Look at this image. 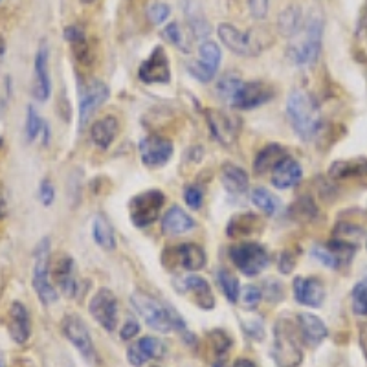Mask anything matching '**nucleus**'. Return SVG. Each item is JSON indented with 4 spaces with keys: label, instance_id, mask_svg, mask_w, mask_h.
I'll return each mask as SVG.
<instances>
[{
    "label": "nucleus",
    "instance_id": "de8ad7c7",
    "mask_svg": "<svg viewBox=\"0 0 367 367\" xmlns=\"http://www.w3.org/2000/svg\"><path fill=\"white\" fill-rule=\"evenodd\" d=\"M184 200L191 210H200L202 204H204V193L198 186H188L184 189Z\"/></svg>",
    "mask_w": 367,
    "mask_h": 367
},
{
    "label": "nucleus",
    "instance_id": "473e14b6",
    "mask_svg": "<svg viewBox=\"0 0 367 367\" xmlns=\"http://www.w3.org/2000/svg\"><path fill=\"white\" fill-rule=\"evenodd\" d=\"M284 149L277 143H272V145H266L263 151H259V155L255 156V160H253V169L255 173L263 174L266 173L268 169H274L275 164L279 160L284 158Z\"/></svg>",
    "mask_w": 367,
    "mask_h": 367
},
{
    "label": "nucleus",
    "instance_id": "bf43d9fd",
    "mask_svg": "<svg viewBox=\"0 0 367 367\" xmlns=\"http://www.w3.org/2000/svg\"><path fill=\"white\" fill-rule=\"evenodd\" d=\"M83 4H92V2H94V0H81Z\"/></svg>",
    "mask_w": 367,
    "mask_h": 367
},
{
    "label": "nucleus",
    "instance_id": "c9c22d12",
    "mask_svg": "<svg viewBox=\"0 0 367 367\" xmlns=\"http://www.w3.org/2000/svg\"><path fill=\"white\" fill-rule=\"evenodd\" d=\"M219 284L222 289V294L226 296L229 303H237L239 296H241V284L234 274H229L226 270H219Z\"/></svg>",
    "mask_w": 367,
    "mask_h": 367
},
{
    "label": "nucleus",
    "instance_id": "6e6d98bb",
    "mask_svg": "<svg viewBox=\"0 0 367 367\" xmlns=\"http://www.w3.org/2000/svg\"><path fill=\"white\" fill-rule=\"evenodd\" d=\"M6 213H8V206H6L4 197H2V195H0V219H4Z\"/></svg>",
    "mask_w": 367,
    "mask_h": 367
},
{
    "label": "nucleus",
    "instance_id": "4d7b16f0",
    "mask_svg": "<svg viewBox=\"0 0 367 367\" xmlns=\"http://www.w3.org/2000/svg\"><path fill=\"white\" fill-rule=\"evenodd\" d=\"M4 52H6V44H4V39L0 35V59L4 57Z\"/></svg>",
    "mask_w": 367,
    "mask_h": 367
},
{
    "label": "nucleus",
    "instance_id": "c756f323",
    "mask_svg": "<svg viewBox=\"0 0 367 367\" xmlns=\"http://www.w3.org/2000/svg\"><path fill=\"white\" fill-rule=\"evenodd\" d=\"M329 174L335 180L358 179L367 174V158H351V160H338L329 167Z\"/></svg>",
    "mask_w": 367,
    "mask_h": 367
},
{
    "label": "nucleus",
    "instance_id": "b1692460",
    "mask_svg": "<svg viewBox=\"0 0 367 367\" xmlns=\"http://www.w3.org/2000/svg\"><path fill=\"white\" fill-rule=\"evenodd\" d=\"M303 176V169L298 160H294L290 156H284L283 160L275 164L272 169V186L275 189H290L296 184H299Z\"/></svg>",
    "mask_w": 367,
    "mask_h": 367
},
{
    "label": "nucleus",
    "instance_id": "79ce46f5",
    "mask_svg": "<svg viewBox=\"0 0 367 367\" xmlns=\"http://www.w3.org/2000/svg\"><path fill=\"white\" fill-rule=\"evenodd\" d=\"M292 213L294 217H298L299 220H311L318 215V207L311 198L303 197L292 206Z\"/></svg>",
    "mask_w": 367,
    "mask_h": 367
},
{
    "label": "nucleus",
    "instance_id": "dca6fc26",
    "mask_svg": "<svg viewBox=\"0 0 367 367\" xmlns=\"http://www.w3.org/2000/svg\"><path fill=\"white\" fill-rule=\"evenodd\" d=\"M165 354V345L156 336H143L127 349V360L133 367L145 366L149 360H160Z\"/></svg>",
    "mask_w": 367,
    "mask_h": 367
},
{
    "label": "nucleus",
    "instance_id": "2eb2a0df",
    "mask_svg": "<svg viewBox=\"0 0 367 367\" xmlns=\"http://www.w3.org/2000/svg\"><path fill=\"white\" fill-rule=\"evenodd\" d=\"M217 33H219L220 42H222L229 52H234L235 55L250 57V55L259 54V46H257L255 41L250 37V33L241 32L234 24H220Z\"/></svg>",
    "mask_w": 367,
    "mask_h": 367
},
{
    "label": "nucleus",
    "instance_id": "e433bc0d",
    "mask_svg": "<svg viewBox=\"0 0 367 367\" xmlns=\"http://www.w3.org/2000/svg\"><path fill=\"white\" fill-rule=\"evenodd\" d=\"M241 83H243V79H239L237 76H234V73L224 76V78L217 83V94H219L220 100L229 103V100H231V96H234L235 90H237V87L241 85Z\"/></svg>",
    "mask_w": 367,
    "mask_h": 367
},
{
    "label": "nucleus",
    "instance_id": "412c9836",
    "mask_svg": "<svg viewBox=\"0 0 367 367\" xmlns=\"http://www.w3.org/2000/svg\"><path fill=\"white\" fill-rule=\"evenodd\" d=\"M180 283H182L180 292L191 296L195 305H198L204 311H210V308L215 307V296L211 292L210 283L204 277H200V275H186V277L180 279Z\"/></svg>",
    "mask_w": 367,
    "mask_h": 367
},
{
    "label": "nucleus",
    "instance_id": "f8f14e48",
    "mask_svg": "<svg viewBox=\"0 0 367 367\" xmlns=\"http://www.w3.org/2000/svg\"><path fill=\"white\" fill-rule=\"evenodd\" d=\"M222 61V52L213 41H204L200 46V59L188 64V72L200 83H210L215 78L217 70Z\"/></svg>",
    "mask_w": 367,
    "mask_h": 367
},
{
    "label": "nucleus",
    "instance_id": "5fc2aeb1",
    "mask_svg": "<svg viewBox=\"0 0 367 367\" xmlns=\"http://www.w3.org/2000/svg\"><path fill=\"white\" fill-rule=\"evenodd\" d=\"M231 367H257V363L250 358H237Z\"/></svg>",
    "mask_w": 367,
    "mask_h": 367
},
{
    "label": "nucleus",
    "instance_id": "0eeeda50",
    "mask_svg": "<svg viewBox=\"0 0 367 367\" xmlns=\"http://www.w3.org/2000/svg\"><path fill=\"white\" fill-rule=\"evenodd\" d=\"M165 195L158 189H149L131 200L128 211H131V220L136 228H147L151 226L158 215H160L162 207H164Z\"/></svg>",
    "mask_w": 367,
    "mask_h": 367
},
{
    "label": "nucleus",
    "instance_id": "bb28decb",
    "mask_svg": "<svg viewBox=\"0 0 367 367\" xmlns=\"http://www.w3.org/2000/svg\"><path fill=\"white\" fill-rule=\"evenodd\" d=\"M119 133V121L114 116H105V118L97 119L96 124L90 127V138L94 145L100 149H109L112 142L116 140Z\"/></svg>",
    "mask_w": 367,
    "mask_h": 367
},
{
    "label": "nucleus",
    "instance_id": "72a5a7b5",
    "mask_svg": "<svg viewBox=\"0 0 367 367\" xmlns=\"http://www.w3.org/2000/svg\"><path fill=\"white\" fill-rule=\"evenodd\" d=\"M259 226V219L253 213H241V215L231 217V220L226 226V234L229 237H244V235L255 231V228Z\"/></svg>",
    "mask_w": 367,
    "mask_h": 367
},
{
    "label": "nucleus",
    "instance_id": "a878e982",
    "mask_svg": "<svg viewBox=\"0 0 367 367\" xmlns=\"http://www.w3.org/2000/svg\"><path fill=\"white\" fill-rule=\"evenodd\" d=\"M52 83L48 72V48L41 44L35 55V97L39 101H46L50 97Z\"/></svg>",
    "mask_w": 367,
    "mask_h": 367
},
{
    "label": "nucleus",
    "instance_id": "8fccbe9b",
    "mask_svg": "<svg viewBox=\"0 0 367 367\" xmlns=\"http://www.w3.org/2000/svg\"><path fill=\"white\" fill-rule=\"evenodd\" d=\"M268 4L270 0H248V8H250V13L253 18H265L268 13Z\"/></svg>",
    "mask_w": 367,
    "mask_h": 367
},
{
    "label": "nucleus",
    "instance_id": "49530a36",
    "mask_svg": "<svg viewBox=\"0 0 367 367\" xmlns=\"http://www.w3.org/2000/svg\"><path fill=\"white\" fill-rule=\"evenodd\" d=\"M360 235H362V229L353 224H338L335 229V239H339V241H345V243L351 244H356Z\"/></svg>",
    "mask_w": 367,
    "mask_h": 367
},
{
    "label": "nucleus",
    "instance_id": "a18cd8bd",
    "mask_svg": "<svg viewBox=\"0 0 367 367\" xmlns=\"http://www.w3.org/2000/svg\"><path fill=\"white\" fill-rule=\"evenodd\" d=\"M239 298L243 299V305L246 308H255L263 298V290L255 284H244Z\"/></svg>",
    "mask_w": 367,
    "mask_h": 367
},
{
    "label": "nucleus",
    "instance_id": "13d9d810",
    "mask_svg": "<svg viewBox=\"0 0 367 367\" xmlns=\"http://www.w3.org/2000/svg\"><path fill=\"white\" fill-rule=\"evenodd\" d=\"M213 367H224V358H219V360L213 363Z\"/></svg>",
    "mask_w": 367,
    "mask_h": 367
},
{
    "label": "nucleus",
    "instance_id": "2f4dec72",
    "mask_svg": "<svg viewBox=\"0 0 367 367\" xmlns=\"http://www.w3.org/2000/svg\"><path fill=\"white\" fill-rule=\"evenodd\" d=\"M186 15H188V23L189 28H191L193 35L197 37V39H206L211 33V28L210 24H207L204 13H202L200 6H198L195 0H188V2H186Z\"/></svg>",
    "mask_w": 367,
    "mask_h": 367
},
{
    "label": "nucleus",
    "instance_id": "ea45409f",
    "mask_svg": "<svg viewBox=\"0 0 367 367\" xmlns=\"http://www.w3.org/2000/svg\"><path fill=\"white\" fill-rule=\"evenodd\" d=\"M210 339H211V349H213V353L217 354V358H224V354L228 353L229 347H231V338L226 335L224 330L215 329L210 335Z\"/></svg>",
    "mask_w": 367,
    "mask_h": 367
},
{
    "label": "nucleus",
    "instance_id": "c03bdc74",
    "mask_svg": "<svg viewBox=\"0 0 367 367\" xmlns=\"http://www.w3.org/2000/svg\"><path fill=\"white\" fill-rule=\"evenodd\" d=\"M171 13V8L164 2H151L147 8V18L151 24H162L167 20Z\"/></svg>",
    "mask_w": 367,
    "mask_h": 367
},
{
    "label": "nucleus",
    "instance_id": "603ef678",
    "mask_svg": "<svg viewBox=\"0 0 367 367\" xmlns=\"http://www.w3.org/2000/svg\"><path fill=\"white\" fill-rule=\"evenodd\" d=\"M244 330H246V335L253 339H259V342H261V339L265 338V329H263L261 321H248V323H244Z\"/></svg>",
    "mask_w": 367,
    "mask_h": 367
},
{
    "label": "nucleus",
    "instance_id": "6e6552de",
    "mask_svg": "<svg viewBox=\"0 0 367 367\" xmlns=\"http://www.w3.org/2000/svg\"><path fill=\"white\" fill-rule=\"evenodd\" d=\"M61 330H63L64 338L78 349L88 363H94V366L100 363V356H97L96 349H94V342H92V336L88 332V327L85 325V321L81 318L76 316V314H66L61 321Z\"/></svg>",
    "mask_w": 367,
    "mask_h": 367
},
{
    "label": "nucleus",
    "instance_id": "3c124183",
    "mask_svg": "<svg viewBox=\"0 0 367 367\" xmlns=\"http://www.w3.org/2000/svg\"><path fill=\"white\" fill-rule=\"evenodd\" d=\"M140 335V323H138L136 320H127L124 323V327H121V332H119V336H121V339L124 342H128V339L136 338V336Z\"/></svg>",
    "mask_w": 367,
    "mask_h": 367
},
{
    "label": "nucleus",
    "instance_id": "58836bf2",
    "mask_svg": "<svg viewBox=\"0 0 367 367\" xmlns=\"http://www.w3.org/2000/svg\"><path fill=\"white\" fill-rule=\"evenodd\" d=\"M311 255L314 257L316 261H320L321 265H325L327 268H339L342 263H344L329 246H314L311 250Z\"/></svg>",
    "mask_w": 367,
    "mask_h": 367
},
{
    "label": "nucleus",
    "instance_id": "864d4df0",
    "mask_svg": "<svg viewBox=\"0 0 367 367\" xmlns=\"http://www.w3.org/2000/svg\"><path fill=\"white\" fill-rule=\"evenodd\" d=\"M294 266H296V257H292L290 252H283L279 257V270L283 274H290L294 270Z\"/></svg>",
    "mask_w": 367,
    "mask_h": 367
},
{
    "label": "nucleus",
    "instance_id": "680f3d73",
    "mask_svg": "<svg viewBox=\"0 0 367 367\" xmlns=\"http://www.w3.org/2000/svg\"><path fill=\"white\" fill-rule=\"evenodd\" d=\"M366 246H367V239H366Z\"/></svg>",
    "mask_w": 367,
    "mask_h": 367
},
{
    "label": "nucleus",
    "instance_id": "09e8293b",
    "mask_svg": "<svg viewBox=\"0 0 367 367\" xmlns=\"http://www.w3.org/2000/svg\"><path fill=\"white\" fill-rule=\"evenodd\" d=\"M55 198L54 186H52L50 180H42L41 186H39V200L42 202V206H52Z\"/></svg>",
    "mask_w": 367,
    "mask_h": 367
},
{
    "label": "nucleus",
    "instance_id": "7c9ffc66",
    "mask_svg": "<svg viewBox=\"0 0 367 367\" xmlns=\"http://www.w3.org/2000/svg\"><path fill=\"white\" fill-rule=\"evenodd\" d=\"M301 26L303 13L301 8H298V6L284 8L279 13V17H277V30H279L281 35L287 37V39H292V37L298 35V33L301 32Z\"/></svg>",
    "mask_w": 367,
    "mask_h": 367
},
{
    "label": "nucleus",
    "instance_id": "37998d69",
    "mask_svg": "<svg viewBox=\"0 0 367 367\" xmlns=\"http://www.w3.org/2000/svg\"><path fill=\"white\" fill-rule=\"evenodd\" d=\"M44 128V121L41 119V116L37 114V110L33 107H28V118H26V136L30 142L37 140L41 131Z\"/></svg>",
    "mask_w": 367,
    "mask_h": 367
},
{
    "label": "nucleus",
    "instance_id": "f704fd0d",
    "mask_svg": "<svg viewBox=\"0 0 367 367\" xmlns=\"http://www.w3.org/2000/svg\"><path fill=\"white\" fill-rule=\"evenodd\" d=\"M252 202L257 210H261L266 215H274L277 207H279V200L277 197H274L268 189L265 188H255L252 191Z\"/></svg>",
    "mask_w": 367,
    "mask_h": 367
},
{
    "label": "nucleus",
    "instance_id": "9b49d317",
    "mask_svg": "<svg viewBox=\"0 0 367 367\" xmlns=\"http://www.w3.org/2000/svg\"><path fill=\"white\" fill-rule=\"evenodd\" d=\"M110 96V90L100 79H92L79 88V125L85 127L92 114L100 109Z\"/></svg>",
    "mask_w": 367,
    "mask_h": 367
},
{
    "label": "nucleus",
    "instance_id": "aec40b11",
    "mask_svg": "<svg viewBox=\"0 0 367 367\" xmlns=\"http://www.w3.org/2000/svg\"><path fill=\"white\" fill-rule=\"evenodd\" d=\"M294 298L299 305H307L311 308L321 307L325 299L323 283L316 277H296L294 279Z\"/></svg>",
    "mask_w": 367,
    "mask_h": 367
},
{
    "label": "nucleus",
    "instance_id": "052dcab7",
    "mask_svg": "<svg viewBox=\"0 0 367 367\" xmlns=\"http://www.w3.org/2000/svg\"><path fill=\"white\" fill-rule=\"evenodd\" d=\"M0 367H6V363H4V360H2V358H0Z\"/></svg>",
    "mask_w": 367,
    "mask_h": 367
},
{
    "label": "nucleus",
    "instance_id": "4c0bfd02",
    "mask_svg": "<svg viewBox=\"0 0 367 367\" xmlns=\"http://www.w3.org/2000/svg\"><path fill=\"white\" fill-rule=\"evenodd\" d=\"M164 37L171 42V44H174L176 48H180L184 54H189V42H188V39L184 37L182 28H180L179 23H171L169 26H165Z\"/></svg>",
    "mask_w": 367,
    "mask_h": 367
},
{
    "label": "nucleus",
    "instance_id": "ddd939ff",
    "mask_svg": "<svg viewBox=\"0 0 367 367\" xmlns=\"http://www.w3.org/2000/svg\"><path fill=\"white\" fill-rule=\"evenodd\" d=\"M138 78L145 85H152V83H165L171 81V68H169V57L164 52L162 46H156L151 55L140 64L138 68Z\"/></svg>",
    "mask_w": 367,
    "mask_h": 367
},
{
    "label": "nucleus",
    "instance_id": "e2e57ef3",
    "mask_svg": "<svg viewBox=\"0 0 367 367\" xmlns=\"http://www.w3.org/2000/svg\"><path fill=\"white\" fill-rule=\"evenodd\" d=\"M155 367H158V366H155Z\"/></svg>",
    "mask_w": 367,
    "mask_h": 367
},
{
    "label": "nucleus",
    "instance_id": "a19ab883",
    "mask_svg": "<svg viewBox=\"0 0 367 367\" xmlns=\"http://www.w3.org/2000/svg\"><path fill=\"white\" fill-rule=\"evenodd\" d=\"M353 311L358 316H367V279L360 281L353 290Z\"/></svg>",
    "mask_w": 367,
    "mask_h": 367
},
{
    "label": "nucleus",
    "instance_id": "9d476101",
    "mask_svg": "<svg viewBox=\"0 0 367 367\" xmlns=\"http://www.w3.org/2000/svg\"><path fill=\"white\" fill-rule=\"evenodd\" d=\"M274 97V90L261 81H243L229 100V107L239 110H252L265 105Z\"/></svg>",
    "mask_w": 367,
    "mask_h": 367
},
{
    "label": "nucleus",
    "instance_id": "1a4fd4ad",
    "mask_svg": "<svg viewBox=\"0 0 367 367\" xmlns=\"http://www.w3.org/2000/svg\"><path fill=\"white\" fill-rule=\"evenodd\" d=\"M88 312L90 316L100 323L107 332H114L118 327V299H116L114 292H110L109 289H100L94 298L90 299L88 305Z\"/></svg>",
    "mask_w": 367,
    "mask_h": 367
},
{
    "label": "nucleus",
    "instance_id": "39448f33",
    "mask_svg": "<svg viewBox=\"0 0 367 367\" xmlns=\"http://www.w3.org/2000/svg\"><path fill=\"white\" fill-rule=\"evenodd\" d=\"M33 259V289L44 305L57 301L59 294L50 281V239L44 237L35 248Z\"/></svg>",
    "mask_w": 367,
    "mask_h": 367
},
{
    "label": "nucleus",
    "instance_id": "c85d7f7f",
    "mask_svg": "<svg viewBox=\"0 0 367 367\" xmlns=\"http://www.w3.org/2000/svg\"><path fill=\"white\" fill-rule=\"evenodd\" d=\"M92 239L105 252H112L116 248L114 228H112L110 220L103 213H97L94 220H92Z\"/></svg>",
    "mask_w": 367,
    "mask_h": 367
},
{
    "label": "nucleus",
    "instance_id": "f3484780",
    "mask_svg": "<svg viewBox=\"0 0 367 367\" xmlns=\"http://www.w3.org/2000/svg\"><path fill=\"white\" fill-rule=\"evenodd\" d=\"M54 277H55V289H59L63 296L66 298H76L79 292V279H78V268L76 263L70 255H63L57 259L54 265Z\"/></svg>",
    "mask_w": 367,
    "mask_h": 367
},
{
    "label": "nucleus",
    "instance_id": "f03ea898",
    "mask_svg": "<svg viewBox=\"0 0 367 367\" xmlns=\"http://www.w3.org/2000/svg\"><path fill=\"white\" fill-rule=\"evenodd\" d=\"M287 116L292 128L303 140H312L321 127V116L316 101L305 90H294L287 101Z\"/></svg>",
    "mask_w": 367,
    "mask_h": 367
},
{
    "label": "nucleus",
    "instance_id": "5701e85b",
    "mask_svg": "<svg viewBox=\"0 0 367 367\" xmlns=\"http://www.w3.org/2000/svg\"><path fill=\"white\" fill-rule=\"evenodd\" d=\"M169 255L174 265L179 268H184V270L195 272L206 266V252L198 244L186 243L174 246L169 250Z\"/></svg>",
    "mask_w": 367,
    "mask_h": 367
},
{
    "label": "nucleus",
    "instance_id": "4be33fe9",
    "mask_svg": "<svg viewBox=\"0 0 367 367\" xmlns=\"http://www.w3.org/2000/svg\"><path fill=\"white\" fill-rule=\"evenodd\" d=\"M298 332L301 336V339L311 347H318V345L327 338L329 335V329L323 323L321 318H318L316 314H311V312H299L298 318Z\"/></svg>",
    "mask_w": 367,
    "mask_h": 367
},
{
    "label": "nucleus",
    "instance_id": "20e7f679",
    "mask_svg": "<svg viewBox=\"0 0 367 367\" xmlns=\"http://www.w3.org/2000/svg\"><path fill=\"white\" fill-rule=\"evenodd\" d=\"M321 37H323V20H321L320 15L312 13L307 28L303 32L301 41L292 42L289 48V55L294 64L308 66V64L316 63L321 50Z\"/></svg>",
    "mask_w": 367,
    "mask_h": 367
},
{
    "label": "nucleus",
    "instance_id": "cd10ccee",
    "mask_svg": "<svg viewBox=\"0 0 367 367\" xmlns=\"http://www.w3.org/2000/svg\"><path fill=\"white\" fill-rule=\"evenodd\" d=\"M220 182L229 193L241 195L250 186V176L243 167H239L231 162H226V164H222V169H220Z\"/></svg>",
    "mask_w": 367,
    "mask_h": 367
},
{
    "label": "nucleus",
    "instance_id": "393cba45",
    "mask_svg": "<svg viewBox=\"0 0 367 367\" xmlns=\"http://www.w3.org/2000/svg\"><path fill=\"white\" fill-rule=\"evenodd\" d=\"M193 228H195V220L180 206H171L162 219V231L169 237L188 234Z\"/></svg>",
    "mask_w": 367,
    "mask_h": 367
},
{
    "label": "nucleus",
    "instance_id": "423d86ee",
    "mask_svg": "<svg viewBox=\"0 0 367 367\" xmlns=\"http://www.w3.org/2000/svg\"><path fill=\"white\" fill-rule=\"evenodd\" d=\"M229 259L248 277H253L268 266V252L259 243H239L229 248Z\"/></svg>",
    "mask_w": 367,
    "mask_h": 367
},
{
    "label": "nucleus",
    "instance_id": "4468645a",
    "mask_svg": "<svg viewBox=\"0 0 367 367\" xmlns=\"http://www.w3.org/2000/svg\"><path fill=\"white\" fill-rule=\"evenodd\" d=\"M138 151H140V158H142L143 164L147 167L156 169V167H164L171 160V156H173V142L164 136L152 134V136L143 138L140 145H138Z\"/></svg>",
    "mask_w": 367,
    "mask_h": 367
},
{
    "label": "nucleus",
    "instance_id": "f257e3e1",
    "mask_svg": "<svg viewBox=\"0 0 367 367\" xmlns=\"http://www.w3.org/2000/svg\"><path fill=\"white\" fill-rule=\"evenodd\" d=\"M133 307L136 308V312L142 316V320L145 321L147 325L151 327L156 332H162V335H167L171 330H179L182 332V336L188 338L189 344L195 342V336L191 335L186 327V323L182 321V318L179 316V312L174 311L173 307H167L164 303H160L158 299L151 298L149 294L145 292H136L133 294Z\"/></svg>",
    "mask_w": 367,
    "mask_h": 367
},
{
    "label": "nucleus",
    "instance_id": "a211bd4d",
    "mask_svg": "<svg viewBox=\"0 0 367 367\" xmlns=\"http://www.w3.org/2000/svg\"><path fill=\"white\" fill-rule=\"evenodd\" d=\"M207 125H210L211 136L222 145L234 143L239 134V121L234 116L220 112V110H207L206 112Z\"/></svg>",
    "mask_w": 367,
    "mask_h": 367
},
{
    "label": "nucleus",
    "instance_id": "6ab92c4d",
    "mask_svg": "<svg viewBox=\"0 0 367 367\" xmlns=\"http://www.w3.org/2000/svg\"><path fill=\"white\" fill-rule=\"evenodd\" d=\"M8 332L9 338L17 345H24L32 336V320L30 312L20 301H13L8 312Z\"/></svg>",
    "mask_w": 367,
    "mask_h": 367
},
{
    "label": "nucleus",
    "instance_id": "7ed1b4c3",
    "mask_svg": "<svg viewBox=\"0 0 367 367\" xmlns=\"http://www.w3.org/2000/svg\"><path fill=\"white\" fill-rule=\"evenodd\" d=\"M272 356L277 367H299L303 362V349L296 329L290 321L279 320L274 327Z\"/></svg>",
    "mask_w": 367,
    "mask_h": 367
}]
</instances>
